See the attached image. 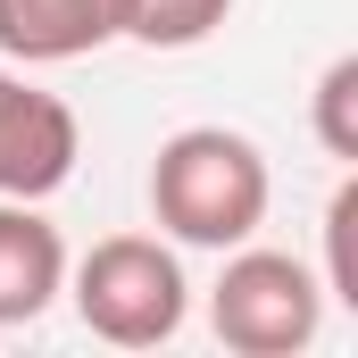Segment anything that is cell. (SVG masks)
Masks as SVG:
<instances>
[{
    "label": "cell",
    "mask_w": 358,
    "mask_h": 358,
    "mask_svg": "<svg viewBox=\"0 0 358 358\" xmlns=\"http://www.w3.org/2000/svg\"><path fill=\"white\" fill-rule=\"evenodd\" d=\"M267 150L234 125H183L150 159V217L183 250H234L267 225Z\"/></svg>",
    "instance_id": "obj_1"
},
{
    "label": "cell",
    "mask_w": 358,
    "mask_h": 358,
    "mask_svg": "<svg viewBox=\"0 0 358 358\" xmlns=\"http://www.w3.org/2000/svg\"><path fill=\"white\" fill-rule=\"evenodd\" d=\"M76 317H84V334L117 342V350L176 342L183 317H192L183 259L159 234H108V242H92L84 267H76Z\"/></svg>",
    "instance_id": "obj_2"
},
{
    "label": "cell",
    "mask_w": 358,
    "mask_h": 358,
    "mask_svg": "<svg viewBox=\"0 0 358 358\" xmlns=\"http://www.w3.org/2000/svg\"><path fill=\"white\" fill-rule=\"evenodd\" d=\"M208 325L234 358H292L325 334V275L292 250H242L208 292Z\"/></svg>",
    "instance_id": "obj_3"
},
{
    "label": "cell",
    "mask_w": 358,
    "mask_h": 358,
    "mask_svg": "<svg viewBox=\"0 0 358 358\" xmlns=\"http://www.w3.org/2000/svg\"><path fill=\"white\" fill-rule=\"evenodd\" d=\"M76 159H84L76 108L59 92H34L17 76H0V200H50L76 176Z\"/></svg>",
    "instance_id": "obj_4"
},
{
    "label": "cell",
    "mask_w": 358,
    "mask_h": 358,
    "mask_svg": "<svg viewBox=\"0 0 358 358\" xmlns=\"http://www.w3.org/2000/svg\"><path fill=\"white\" fill-rule=\"evenodd\" d=\"M125 42V0H0V59L59 67Z\"/></svg>",
    "instance_id": "obj_5"
},
{
    "label": "cell",
    "mask_w": 358,
    "mask_h": 358,
    "mask_svg": "<svg viewBox=\"0 0 358 358\" xmlns=\"http://www.w3.org/2000/svg\"><path fill=\"white\" fill-rule=\"evenodd\" d=\"M67 292V242L34 200H0V325H34Z\"/></svg>",
    "instance_id": "obj_6"
},
{
    "label": "cell",
    "mask_w": 358,
    "mask_h": 358,
    "mask_svg": "<svg viewBox=\"0 0 358 358\" xmlns=\"http://www.w3.org/2000/svg\"><path fill=\"white\" fill-rule=\"evenodd\" d=\"M225 17H234V0H125V42H142V50H200Z\"/></svg>",
    "instance_id": "obj_7"
},
{
    "label": "cell",
    "mask_w": 358,
    "mask_h": 358,
    "mask_svg": "<svg viewBox=\"0 0 358 358\" xmlns=\"http://www.w3.org/2000/svg\"><path fill=\"white\" fill-rule=\"evenodd\" d=\"M308 117H317V142L358 167V59H334V67L317 76V108H308Z\"/></svg>",
    "instance_id": "obj_8"
},
{
    "label": "cell",
    "mask_w": 358,
    "mask_h": 358,
    "mask_svg": "<svg viewBox=\"0 0 358 358\" xmlns=\"http://www.w3.org/2000/svg\"><path fill=\"white\" fill-rule=\"evenodd\" d=\"M325 300L358 308V176L334 192L325 208Z\"/></svg>",
    "instance_id": "obj_9"
}]
</instances>
